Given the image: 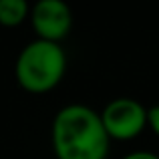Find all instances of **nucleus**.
<instances>
[{
	"mask_svg": "<svg viewBox=\"0 0 159 159\" xmlns=\"http://www.w3.org/2000/svg\"><path fill=\"white\" fill-rule=\"evenodd\" d=\"M66 73V54L58 43L34 39L16 57L14 75L18 85L32 95L48 93Z\"/></svg>",
	"mask_w": 159,
	"mask_h": 159,
	"instance_id": "f03ea898",
	"label": "nucleus"
},
{
	"mask_svg": "<svg viewBox=\"0 0 159 159\" xmlns=\"http://www.w3.org/2000/svg\"><path fill=\"white\" fill-rule=\"evenodd\" d=\"M147 127L159 137V105H153L147 109Z\"/></svg>",
	"mask_w": 159,
	"mask_h": 159,
	"instance_id": "423d86ee",
	"label": "nucleus"
},
{
	"mask_svg": "<svg viewBox=\"0 0 159 159\" xmlns=\"http://www.w3.org/2000/svg\"><path fill=\"white\" fill-rule=\"evenodd\" d=\"M99 113L107 135L115 141H131L147 127V109L133 97L113 99Z\"/></svg>",
	"mask_w": 159,
	"mask_h": 159,
	"instance_id": "7ed1b4c3",
	"label": "nucleus"
},
{
	"mask_svg": "<svg viewBox=\"0 0 159 159\" xmlns=\"http://www.w3.org/2000/svg\"><path fill=\"white\" fill-rule=\"evenodd\" d=\"M30 22L36 39L61 44L73 28V12L62 0H39L30 8Z\"/></svg>",
	"mask_w": 159,
	"mask_h": 159,
	"instance_id": "20e7f679",
	"label": "nucleus"
},
{
	"mask_svg": "<svg viewBox=\"0 0 159 159\" xmlns=\"http://www.w3.org/2000/svg\"><path fill=\"white\" fill-rule=\"evenodd\" d=\"M121 159H159V155L153 153V151H143V149H139V151H131V153H127V155H123Z\"/></svg>",
	"mask_w": 159,
	"mask_h": 159,
	"instance_id": "0eeeda50",
	"label": "nucleus"
},
{
	"mask_svg": "<svg viewBox=\"0 0 159 159\" xmlns=\"http://www.w3.org/2000/svg\"><path fill=\"white\" fill-rule=\"evenodd\" d=\"M51 141L57 159H107L111 137L101 113L89 105L70 103L54 115Z\"/></svg>",
	"mask_w": 159,
	"mask_h": 159,
	"instance_id": "f257e3e1",
	"label": "nucleus"
},
{
	"mask_svg": "<svg viewBox=\"0 0 159 159\" xmlns=\"http://www.w3.org/2000/svg\"><path fill=\"white\" fill-rule=\"evenodd\" d=\"M30 18V4L26 0H0V24L2 26H18Z\"/></svg>",
	"mask_w": 159,
	"mask_h": 159,
	"instance_id": "39448f33",
	"label": "nucleus"
}]
</instances>
